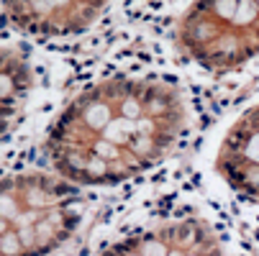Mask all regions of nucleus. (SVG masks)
<instances>
[{"label":"nucleus","instance_id":"nucleus-4","mask_svg":"<svg viewBox=\"0 0 259 256\" xmlns=\"http://www.w3.org/2000/svg\"><path fill=\"white\" fill-rule=\"evenodd\" d=\"M93 256H229V246L208 215L180 210L146 218L116 233Z\"/></svg>","mask_w":259,"mask_h":256},{"label":"nucleus","instance_id":"nucleus-5","mask_svg":"<svg viewBox=\"0 0 259 256\" xmlns=\"http://www.w3.org/2000/svg\"><path fill=\"white\" fill-rule=\"evenodd\" d=\"M208 169L226 192L259 202V97L218 131L208 154Z\"/></svg>","mask_w":259,"mask_h":256},{"label":"nucleus","instance_id":"nucleus-3","mask_svg":"<svg viewBox=\"0 0 259 256\" xmlns=\"http://www.w3.org/2000/svg\"><path fill=\"white\" fill-rule=\"evenodd\" d=\"M180 59L226 77L259 59V0H193L175 23Z\"/></svg>","mask_w":259,"mask_h":256},{"label":"nucleus","instance_id":"nucleus-1","mask_svg":"<svg viewBox=\"0 0 259 256\" xmlns=\"http://www.w3.org/2000/svg\"><path fill=\"white\" fill-rule=\"evenodd\" d=\"M190 128L182 90L162 77H105L67 103L52 123L49 169L82 190L113 187L162 164Z\"/></svg>","mask_w":259,"mask_h":256},{"label":"nucleus","instance_id":"nucleus-2","mask_svg":"<svg viewBox=\"0 0 259 256\" xmlns=\"http://www.w3.org/2000/svg\"><path fill=\"white\" fill-rule=\"evenodd\" d=\"M85 190L52 169L0 177V256H49L77 233Z\"/></svg>","mask_w":259,"mask_h":256},{"label":"nucleus","instance_id":"nucleus-6","mask_svg":"<svg viewBox=\"0 0 259 256\" xmlns=\"http://www.w3.org/2000/svg\"><path fill=\"white\" fill-rule=\"evenodd\" d=\"M110 0H0V13L11 31L26 39H72L90 31Z\"/></svg>","mask_w":259,"mask_h":256},{"label":"nucleus","instance_id":"nucleus-7","mask_svg":"<svg viewBox=\"0 0 259 256\" xmlns=\"http://www.w3.org/2000/svg\"><path fill=\"white\" fill-rule=\"evenodd\" d=\"M33 90V67L16 46L0 44V136L18 118Z\"/></svg>","mask_w":259,"mask_h":256}]
</instances>
